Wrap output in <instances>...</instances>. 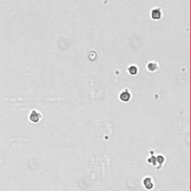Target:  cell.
Listing matches in <instances>:
<instances>
[{
  "instance_id": "6da1fadb",
  "label": "cell",
  "mask_w": 191,
  "mask_h": 191,
  "mask_svg": "<svg viewBox=\"0 0 191 191\" xmlns=\"http://www.w3.org/2000/svg\"><path fill=\"white\" fill-rule=\"evenodd\" d=\"M162 17V11L161 8H156L151 10V17L153 20H159Z\"/></svg>"
},
{
  "instance_id": "5b68a950",
  "label": "cell",
  "mask_w": 191,
  "mask_h": 191,
  "mask_svg": "<svg viewBox=\"0 0 191 191\" xmlns=\"http://www.w3.org/2000/svg\"><path fill=\"white\" fill-rule=\"evenodd\" d=\"M144 186L146 189H152L153 187V184L152 182V180L150 178H146L144 179V181H143Z\"/></svg>"
},
{
  "instance_id": "277c9868",
  "label": "cell",
  "mask_w": 191,
  "mask_h": 191,
  "mask_svg": "<svg viewBox=\"0 0 191 191\" xmlns=\"http://www.w3.org/2000/svg\"><path fill=\"white\" fill-rule=\"evenodd\" d=\"M146 67H147V69L149 71L154 72V71H156L157 69H158V64L155 62H149V63H148Z\"/></svg>"
},
{
  "instance_id": "7a4b0ae2",
  "label": "cell",
  "mask_w": 191,
  "mask_h": 191,
  "mask_svg": "<svg viewBox=\"0 0 191 191\" xmlns=\"http://www.w3.org/2000/svg\"><path fill=\"white\" fill-rule=\"evenodd\" d=\"M131 97V95L128 89H124L120 93V94H119V99L124 102H128L130 100Z\"/></svg>"
},
{
  "instance_id": "8992f818",
  "label": "cell",
  "mask_w": 191,
  "mask_h": 191,
  "mask_svg": "<svg viewBox=\"0 0 191 191\" xmlns=\"http://www.w3.org/2000/svg\"><path fill=\"white\" fill-rule=\"evenodd\" d=\"M31 115L34 116V117L31 118V120H33V121H34V122L38 121V120H39V119H40V115L38 113L35 112V111H33Z\"/></svg>"
},
{
  "instance_id": "3957f363",
  "label": "cell",
  "mask_w": 191,
  "mask_h": 191,
  "mask_svg": "<svg viewBox=\"0 0 191 191\" xmlns=\"http://www.w3.org/2000/svg\"><path fill=\"white\" fill-rule=\"evenodd\" d=\"M128 73L131 76H135L138 73V68L136 65H130L128 67Z\"/></svg>"
}]
</instances>
